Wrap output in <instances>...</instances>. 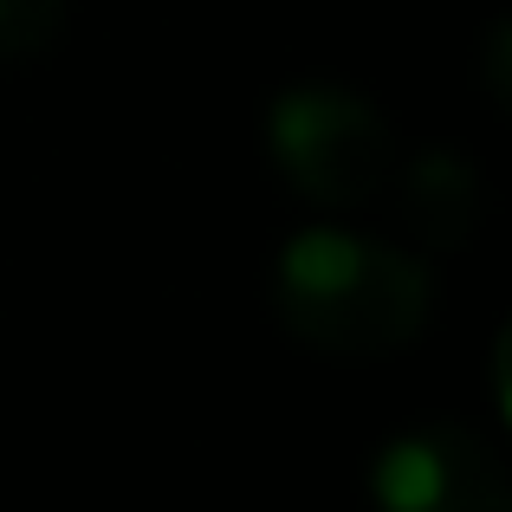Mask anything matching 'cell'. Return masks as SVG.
Returning <instances> with one entry per match:
<instances>
[{
	"label": "cell",
	"mask_w": 512,
	"mask_h": 512,
	"mask_svg": "<svg viewBox=\"0 0 512 512\" xmlns=\"http://www.w3.org/2000/svg\"><path fill=\"white\" fill-rule=\"evenodd\" d=\"M506 52H512V33H506V20H493L487 26V98L493 104H500V111H506Z\"/></svg>",
	"instance_id": "cell-6"
},
{
	"label": "cell",
	"mask_w": 512,
	"mask_h": 512,
	"mask_svg": "<svg viewBox=\"0 0 512 512\" xmlns=\"http://www.w3.org/2000/svg\"><path fill=\"white\" fill-rule=\"evenodd\" d=\"M65 33V0H0V59H39Z\"/></svg>",
	"instance_id": "cell-5"
},
{
	"label": "cell",
	"mask_w": 512,
	"mask_h": 512,
	"mask_svg": "<svg viewBox=\"0 0 512 512\" xmlns=\"http://www.w3.org/2000/svg\"><path fill=\"white\" fill-rule=\"evenodd\" d=\"M273 163L318 208H370L396 175V137L383 111L350 85H292L266 111Z\"/></svg>",
	"instance_id": "cell-2"
},
{
	"label": "cell",
	"mask_w": 512,
	"mask_h": 512,
	"mask_svg": "<svg viewBox=\"0 0 512 512\" xmlns=\"http://www.w3.org/2000/svg\"><path fill=\"white\" fill-rule=\"evenodd\" d=\"M396 195H402L396 201L402 227H409L422 247L454 253V247H467V240H474V227H480V169L467 163V156L422 150L409 169H402Z\"/></svg>",
	"instance_id": "cell-4"
},
{
	"label": "cell",
	"mask_w": 512,
	"mask_h": 512,
	"mask_svg": "<svg viewBox=\"0 0 512 512\" xmlns=\"http://www.w3.org/2000/svg\"><path fill=\"white\" fill-rule=\"evenodd\" d=\"M370 493L383 512H512L500 454L467 422L396 435L370 467Z\"/></svg>",
	"instance_id": "cell-3"
},
{
	"label": "cell",
	"mask_w": 512,
	"mask_h": 512,
	"mask_svg": "<svg viewBox=\"0 0 512 512\" xmlns=\"http://www.w3.org/2000/svg\"><path fill=\"white\" fill-rule=\"evenodd\" d=\"M279 325L325 357H389L422 338L435 279L428 260L344 227L292 234L273 266Z\"/></svg>",
	"instance_id": "cell-1"
}]
</instances>
